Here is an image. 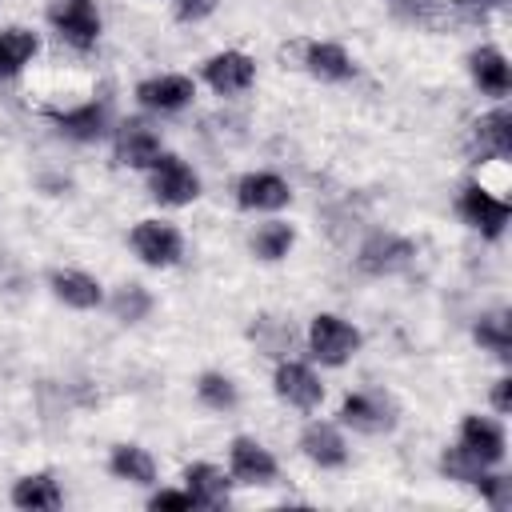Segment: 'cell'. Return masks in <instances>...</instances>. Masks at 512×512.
<instances>
[{"label": "cell", "instance_id": "9c48e42d", "mask_svg": "<svg viewBox=\"0 0 512 512\" xmlns=\"http://www.w3.org/2000/svg\"><path fill=\"white\" fill-rule=\"evenodd\" d=\"M276 396L288 400L292 408H316L324 400V384L316 380V372L308 364H296V360H284L276 368Z\"/></svg>", "mask_w": 512, "mask_h": 512}, {"label": "cell", "instance_id": "4fadbf2b", "mask_svg": "<svg viewBox=\"0 0 512 512\" xmlns=\"http://www.w3.org/2000/svg\"><path fill=\"white\" fill-rule=\"evenodd\" d=\"M288 200H292L288 184H284L280 176H272V172H248V176H240V184H236V204H240V208L272 212V208H284Z\"/></svg>", "mask_w": 512, "mask_h": 512}, {"label": "cell", "instance_id": "d6a6232c", "mask_svg": "<svg viewBox=\"0 0 512 512\" xmlns=\"http://www.w3.org/2000/svg\"><path fill=\"white\" fill-rule=\"evenodd\" d=\"M492 408H496L500 416L512 412V380H496V388H492Z\"/></svg>", "mask_w": 512, "mask_h": 512}, {"label": "cell", "instance_id": "4316f807", "mask_svg": "<svg viewBox=\"0 0 512 512\" xmlns=\"http://www.w3.org/2000/svg\"><path fill=\"white\" fill-rule=\"evenodd\" d=\"M476 340L488 348V352H496L500 360H508L512 356V336H508V316L504 312H496V316H484L480 324H476Z\"/></svg>", "mask_w": 512, "mask_h": 512}, {"label": "cell", "instance_id": "7402d4cb", "mask_svg": "<svg viewBox=\"0 0 512 512\" xmlns=\"http://www.w3.org/2000/svg\"><path fill=\"white\" fill-rule=\"evenodd\" d=\"M304 68L316 80H348L352 76V60H348V52L340 44H308Z\"/></svg>", "mask_w": 512, "mask_h": 512}, {"label": "cell", "instance_id": "ffe728a7", "mask_svg": "<svg viewBox=\"0 0 512 512\" xmlns=\"http://www.w3.org/2000/svg\"><path fill=\"white\" fill-rule=\"evenodd\" d=\"M60 488L48 472H32V476H20L12 484V504L24 508V512H56L60 508Z\"/></svg>", "mask_w": 512, "mask_h": 512}, {"label": "cell", "instance_id": "6da1fadb", "mask_svg": "<svg viewBox=\"0 0 512 512\" xmlns=\"http://www.w3.org/2000/svg\"><path fill=\"white\" fill-rule=\"evenodd\" d=\"M308 348H312V356H316L320 364L340 368V364H348V360L356 356L360 332H356L348 320H340V316H332V312H320V316L312 320V328H308Z\"/></svg>", "mask_w": 512, "mask_h": 512}, {"label": "cell", "instance_id": "ac0fdd59", "mask_svg": "<svg viewBox=\"0 0 512 512\" xmlns=\"http://www.w3.org/2000/svg\"><path fill=\"white\" fill-rule=\"evenodd\" d=\"M300 448H304V456H308L312 464H320V468H340V464L348 460V448H344L340 432H336L332 424H320V420L304 428Z\"/></svg>", "mask_w": 512, "mask_h": 512}, {"label": "cell", "instance_id": "7c38bea8", "mask_svg": "<svg viewBox=\"0 0 512 512\" xmlns=\"http://www.w3.org/2000/svg\"><path fill=\"white\" fill-rule=\"evenodd\" d=\"M160 156V136L144 124V120H124L116 128V160L128 168H152V160Z\"/></svg>", "mask_w": 512, "mask_h": 512}, {"label": "cell", "instance_id": "cb8c5ba5", "mask_svg": "<svg viewBox=\"0 0 512 512\" xmlns=\"http://www.w3.org/2000/svg\"><path fill=\"white\" fill-rule=\"evenodd\" d=\"M108 468H112V476L132 480V484H152V480H156V464H152V456H148L144 448H136V444H120V448H112Z\"/></svg>", "mask_w": 512, "mask_h": 512}, {"label": "cell", "instance_id": "ba28073f", "mask_svg": "<svg viewBox=\"0 0 512 512\" xmlns=\"http://www.w3.org/2000/svg\"><path fill=\"white\" fill-rule=\"evenodd\" d=\"M192 96H196V88L180 72H164V76H152V80L136 84V100L152 112H180L184 104H192Z\"/></svg>", "mask_w": 512, "mask_h": 512}, {"label": "cell", "instance_id": "484cf974", "mask_svg": "<svg viewBox=\"0 0 512 512\" xmlns=\"http://www.w3.org/2000/svg\"><path fill=\"white\" fill-rule=\"evenodd\" d=\"M148 308H152V296H148L140 284H124V288H116V296H112V312H116V320H124V324L144 320Z\"/></svg>", "mask_w": 512, "mask_h": 512}, {"label": "cell", "instance_id": "52a82bcc", "mask_svg": "<svg viewBox=\"0 0 512 512\" xmlns=\"http://www.w3.org/2000/svg\"><path fill=\"white\" fill-rule=\"evenodd\" d=\"M408 260H412V244H408L404 236H392V232H376V236H368V240L360 244V256H356L360 272H368V276L400 272Z\"/></svg>", "mask_w": 512, "mask_h": 512}, {"label": "cell", "instance_id": "9a60e30c", "mask_svg": "<svg viewBox=\"0 0 512 512\" xmlns=\"http://www.w3.org/2000/svg\"><path fill=\"white\" fill-rule=\"evenodd\" d=\"M460 444L488 468V464H500L504 460V428L488 416H464L460 424Z\"/></svg>", "mask_w": 512, "mask_h": 512}, {"label": "cell", "instance_id": "603a6c76", "mask_svg": "<svg viewBox=\"0 0 512 512\" xmlns=\"http://www.w3.org/2000/svg\"><path fill=\"white\" fill-rule=\"evenodd\" d=\"M52 292L72 308H96L104 300L100 284L92 276H84V272H52Z\"/></svg>", "mask_w": 512, "mask_h": 512}, {"label": "cell", "instance_id": "d4e9b609", "mask_svg": "<svg viewBox=\"0 0 512 512\" xmlns=\"http://www.w3.org/2000/svg\"><path fill=\"white\" fill-rule=\"evenodd\" d=\"M292 240H296V232H292L288 224L272 220V224L256 228V236H252V252H256L260 260H284L288 248H292Z\"/></svg>", "mask_w": 512, "mask_h": 512}, {"label": "cell", "instance_id": "2e32d148", "mask_svg": "<svg viewBox=\"0 0 512 512\" xmlns=\"http://www.w3.org/2000/svg\"><path fill=\"white\" fill-rule=\"evenodd\" d=\"M468 72H472L476 88L488 96H508V88H512V72H508V60L500 48H476L468 56Z\"/></svg>", "mask_w": 512, "mask_h": 512}, {"label": "cell", "instance_id": "5b68a950", "mask_svg": "<svg viewBox=\"0 0 512 512\" xmlns=\"http://www.w3.org/2000/svg\"><path fill=\"white\" fill-rule=\"evenodd\" d=\"M468 156L472 160H508L512 156V112L508 108H492L488 116H480L472 124Z\"/></svg>", "mask_w": 512, "mask_h": 512}, {"label": "cell", "instance_id": "f546056e", "mask_svg": "<svg viewBox=\"0 0 512 512\" xmlns=\"http://www.w3.org/2000/svg\"><path fill=\"white\" fill-rule=\"evenodd\" d=\"M476 488L484 492V500H488L496 512L512 504V480H508V476H484V472H480V476H476Z\"/></svg>", "mask_w": 512, "mask_h": 512}, {"label": "cell", "instance_id": "7a4b0ae2", "mask_svg": "<svg viewBox=\"0 0 512 512\" xmlns=\"http://www.w3.org/2000/svg\"><path fill=\"white\" fill-rule=\"evenodd\" d=\"M148 172H152V176H148V188H152V196H156L160 204L180 208V204H192V200L200 196V180H196V172H192L180 156L160 152Z\"/></svg>", "mask_w": 512, "mask_h": 512}, {"label": "cell", "instance_id": "e0dca14e", "mask_svg": "<svg viewBox=\"0 0 512 512\" xmlns=\"http://www.w3.org/2000/svg\"><path fill=\"white\" fill-rule=\"evenodd\" d=\"M48 120L72 140H100L108 132V108L104 104H80L68 112H48Z\"/></svg>", "mask_w": 512, "mask_h": 512}, {"label": "cell", "instance_id": "8fae6325", "mask_svg": "<svg viewBox=\"0 0 512 512\" xmlns=\"http://www.w3.org/2000/svg\"><path fill=\"white\" fill-rule=\"evenodd\" d=\"M204 80H208L220 96H232V92L252 88L256 64H252V56H244V52H220V56H212V60L204 64Z\"/></svg>", "mask_w": 512, "mask_h": 512}, {"label": "cell", "instance_id": "5bb4252c", "mask_svg": "<svg viewBox=\"0 0 512 512\" xmlns=\"http://www.w3.org/2000/svg\"><path fill=\"white\" fill-rule=\"evenodd\" d=\"M340 420H344L348 428H356V432L376 436V432H388V428H392V408H388V400H380L376 392H356V396H344Z\"/></svg>", "mask_w": 512, "mask_h": 512}, {"label": "cell", "instance_id": "44dd1931", "mask_svg": "<svg viewBox=\"0 0 512 512\" xmlns=\"http://www.w3.org/2000/svg\"><path fill=\"white\" fill-rule=\"evenodd\" d=\"M36 48H40V40H36V32H28V28H8V32H0V80L16 76V72L36 56Z\"/></svg>", "mask_w": 512, "mask_h": 512}, {"label": "cell", "instance_id": "83f0119b", "mask_svg": "<svg viewBox=\"0 0 512 512\" xmlns=\"http://www.w3.org/2000/svg\"><path fill=\"white\" fill-rule=\"evenodd\" d=\"M196 392H200V400H204L208 408H216V412L236 408V384H232L228 376H220V372H204L200 384H196Z\"/></svg>", "mask_w": 512, "mask_h": 512}, {"label": "cell", "instance_id": "f1b7e54d", "mask_svg": "<svg viewBox=\"0 0 512 512\" xmlns=\"http://www.w3.org/2000/svg\"><path fill=\"white\" fill-rule=\"evenodd\" d=\"M440 468H444V476H448V480H460V484H476V476L484 472V464H480L464 444L448 448V452L440 456Z\"/></svg>", "mask_w": 512, "mask_h": 512}, {"label": "cell", "instance_id": "d6986e66", "mask_svg": "<svg viewBox=\"0 0 512 512\" xmlns=\"http://www.w3.org/2000/svg\"><path fill=\"white\" fill-rule=\"evenodd\" d=\"M184 484H188V496H192V504H200V508H220V504H228V476L220 472V468H212V464H188L184 468Z\"/></svg>", "mask_w": 512, "mask_h": 512}, {"label": "cell", "instance_id": "30bf717a", "mask_svg": "<svg viewBox=\"0 0 512 512\" xmlns=\"http://www.w3.org/2000/svg\"><path fill=\"white\" fill-rule=\"evenodd\" d=\"M228 460H232V476L240 484H272L276 480V460L264 444L248 440V436H236L232 448H228Z\"/></svg>", "mask_w": 512, "mask_h": 512}, {"label": "cell", "instance_id": "8992f818", "mask_svg": "<svg viewBox=\"0 0 512 512\" xmlns=\"http://www.w3.org/2000/svg\"><path fill=\"white\" fill-rule=\"evenodd\" d=\"M456 208H460L464 224H472L484 240H496V236L504 232V224H508V204H504L500 196H492L488 188H480V184H468V188L460 192Z\"/></svg>", "mask_w": 512, "mask_h": 512}, {"label": "cell", "instance_id": "1f68e13d", "mask_svg": "<svg viewBox=\"0 0 512 512\" xmlns=\"http://www.w3.org/2000/svg\"><path fill=\"white\" fill-rule=\"evenodd\" d=\"M216 12V0H176V16L180 20H204Z\"/></svg>", "mask_w": 512, "mask_h": 512}, {"label": "cell", "instance_id": "277c9868", "mask_svg": "<svg viewBox=\"0 0 512 512\" xmlns=\"http://www.w3.org/2000/svg\"><path fill=\"white\" fill-rule=\"evenodd\" d=\"M128 240H132V252L152 268H168V264H176L184 256L180 232L172 224H164V220H140Z\"/></svg>", "mask_w": 512, "mask_h": 512}, {"label": "cell", "instance_id": "4dcf8cb0", "mask_svg": "<svg viewBox=\"0 0 512 512\" xmlns=\"http://www.w3.org/2000/svg\"><path fill=\"white\" fill-rule=\"evenodd\" d=\"M148 508H192V496H188V488L184 492H176V488H160L152 500H148Z\"/></svg>", "mask_w": 512, "mask_h": 512}, {"label": "cell", "instance_id": "3957f363", "mask_svg": "<svg viewBox=\"0 0 512 512\" xmlns=\"http://www.w3.org/2000/svg\"><path fill=\"white\" fill-rule=\"evenodd\" d=\"M48 20L72 48H92L100 36V16L92 0H48Z\"/></svg>", "mask_w": 512, "mask_h": 512}]
</instances>
